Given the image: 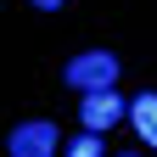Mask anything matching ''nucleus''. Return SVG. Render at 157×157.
I'll return each mask as SVG.
<instances>
[{"instance_id":"f257e3e1","label":"nucleus","mask_w":157,"mask_h":157,"mask_svg":"<svg viewBox=\"0 0 157 157\" xmlns=\"http://www.w3.org/2000/svg\"><path fill=\"white\" fill-rule=\"evenodd\" d=\"M62 78H67V90H78V95L112 90L118 84V56L112 51H84V56H73V62L62 67Z\"/></svg>"},{"instance_id":"f03ea898","label":"nucleus","mask_w":157,"mask_h":157,"mask_svg":"<svg viewBox=\"0 0 157 157\" xmlns=\"http://www.w3.org/2000/svg\"><path fill=\"white\" fill-rule=\"evenodd\" d=\"M78 118H84V129L107 135L118 118H129V107L118 101V90H90V95H84V107H78Z\"/></svg>"},{"instance_id":"7ed1b4c3","label":"nucleus","mask_w":157,"mask_h":157,"mask_svg":"<svg viewBox=\"0 0 157 157\" xmlns=\"http://www.w3.org/2000/svg\"><path fill=\"white\" fill-rule=\"evenodd\" d=\"M6 151H11V157H51V151H56V124H45V118H34V124L11 129Z\"/></svg>"},{"instance_id":"20e7f679","label":"nucleus","mask_w":157,"mask_h":157,"mask_svg":"<svg viewBox=\"0 0 157 157\" xmlns=\"http://www.w3.org/2000/svg\"><path fill=\"white\" fill-rule=\"evenodd\" d=\"M129 124L140 129L146 146H157V90H146V95H135V101H129Z\"/></svg>"},{"instance_id":"39448f33","label":"nucleus","mask_w":157,"mask_h":157,"mask_svg":"<svg viewBox=\"0 0 157 157\" xmlns=\"http://www.w3.org/2000/svg\"><path fill=\"white\" fill-rule=\"evenodd\" d=\"M67 157H101V135H95V129H84V135L67 146Z\"/></svg>"},{"instance_id":"423d86ee","label":"nucleus","mask_w":157,"mask_h":157,"mask_svg":"<svg viewBox=\"0 0 157 157\" xmlns=\"http://www.w3.org/2000/svg\"><path fill=\"white\" fill-rule=\"evenodd\" d=\"M34 6H39V11H56V6H67V0H34Z\"/></svg>"},{"instance_id":"0eeeda50","label":"nucleus","mask_w":157,"mask_h":157,"mask_svg":"<svg viewBox=\"0 0 157 157\" xmlns=\"http://www.w3.org/2000/svg\"><path fill=\"white\" fill-rule=\"evenodd\" d=\"M124 157H135V151H124Z\"/></svg>"}]
</instances>
